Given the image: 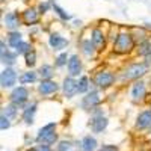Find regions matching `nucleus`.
<instances>
[{
	"instance_id": "nucleus-22",
	"label": "nucleus",
	"mask_w": 151,
	"mask_h": 151,
	"mask_svg": "<svg viewBox=\"0 0 151 151\" xmlns=\"http://www.w3.org/2000/svg\"><path fill=\"white\" fill-rule=\"evenodd\" d=\"M130 32H132V35H133V38H134V41H136V45L141 44V42H144V41H147V40H151L148 30H147L144 26H142V27H133Z\"/></svg>"
},
{
	"instance_id": "nucleus-3",
	"label": "nucleus",
	"mask_w": 151,
	"mask_h": 151,
	"mask_svg": "<svg viewBox=\"0 0 151 151\" xmlns=\"http://www.w3.org/2000/svg\"><path fill=\"white\" fill-rule=\"evenodd\" d=\"M116 80H118V76L110 70H100L94 74V77H92L94 86H97L98 89H103V91L112 88L116 83Z\"/></svg>"
},
{
	"instance_id": "nucleus-9",
	"label": "nucleus",
	"mask_w": 151,
	"mask_h": 151,
	"mask_svg": "<svg viewBox=\"0 0 151 151\" xmlns=\"http://www.w3.org/2000/svg\"><path fill=\"white\" fill-rule=\"evenodd\" d=\"M62 92H64V97L67 98H73L79 94V80L76 77H71V76H67L62 82Z\"/></svg>"
},
{
	"instance_id": "nucleus-39",
	"label": "nucleus",
	"mask_w": 151,
	"mask_h": 151,
	"mask_svg": "<svg viewBox=\"0 0 151 151\" xmlns=\"http://www.w3.org/2000/svg\"><path fill=\"white\" fill-rule=\"evenodd\" d=\"M144 62H145V64H147V65L151 68V55H148L147 58H144Z\"/></svg>"
},
{
	"instance_id": "nucleus-25",
	"label": "nucleus",
	"mask_w": 151,
	"mask_h": 151,
	"mask_svg": "<svg viewBox=\"0 0 151 151\" xmlns=\"http://www.w3.org/2000/svg\"><path fill=\"white\" fill-rule=\"evenodd\" d=\"M134 53L137 56H141V58H147L148 55H151V40H147L141 44H137Z\"/></svg>"
},
{
	"instance_id": "nucleus-1",
	"label": "nucleus",
	"mask_w": 151,
	"mask_h": 151,
	"mask_svg": "<svg viewBox=\"0 0 151 151\" xmlns=\"http://www.w3.org/2000/svg\"><path fill=\"white\" fill-rule=\"evenodd\" d=\"M134 50H136V41H134V38H133L130 30L119 32L116 40L112 42V53L119 55V56L130 55Z\"/></svg>"
},
{
	"instance_id": "nucleus-21",
	"label": "nucleus",
	"mask_w": 151,
	"mask_h": 151,
	"mask_svg": "<svg viewBox=\"0 0 151 151\" xmlns=\"http://www.w3.org/2000/svg\"><path fill=\"white\" fill-rule=\"evenodd\" d=\"M77 147L80 148V151H95L97 150V139L94 136L88 134V136H85L83 139L79 142Z\"/></svg>"
},
{
	"instance_id": "nucleus-5",
	"label": "nucleus",
	"mask_w": 151,
	"mask_h": 151,
	"mask_svg": "<svg viewBox=\"0 0 151 151\" xmlns=\"http://www.w3.org/2000/svg\"><path fill=\"white\" fill-rule=\"evenodd\" d=\"M20 79V76L14 67H5L0 73V88L2 89H11L15 88L17 82Z\"/></svg>"
},
{
	"instance_id": "nucleus-18",
	"label": "nucleus",
	"mask_w": 151,
	"mask_h": 151,
	"mask_svg": "<svg viewBox=\"0 0 151 151\" xmlns=\"http://www.w3.org/2000/svg\"><path fill=\"white\" fill-rule=\"evenodd\" d=\"M89 125H91V130L94 133H101L103 130H106V127L109 125V119L104 115H101V116H92Z\"/></svg>"
},
{
	"instance_id": "nucleus-6",
	"label": "nucleus",
	"mask_w": 151,
	"mask_h": 151,
	"mask_svg": "<svg viewBox=\"0 0 151 151\" xmlns=\"http://www.w3.org/2000/svg\"><path fill=\"white\" fill-rule=\"evenodd\" d=\"M100 103H101V97H100V89L98 88H94V89H91L89 92L83 94L82 97V109L85 110H92L95 107L100 106Z\"/></svg>"
},
{
	"instance_id": "nucleus-23",
	"label": "nucleus",
	"mask_w": 151,
	"mask_h": 151,
	"mask_svg": "<svg viewBox=\"0 0 151 151\" xmlns=\"http://www.w3.org/2000/svg\"><path fill=\"white\" fill-rule=\"evenodd\" d=\"M23 41V35L20 30H9L6 35V42L9 44L11 48H15L20 42Z\"/></svg>"
},
{
	"instance_id": "nucleus-13",
	"label": "nucleus",
	"mask_w": 151,
	"mask_h": 151,
	"mask_svg": "<svg viewBox=\"0 0 151 151\" xmlns=\"http://www.w3.org/2000/svg\"><path fill=\"white\" fill-rule=\"evenodd\" d=\"M21 20H23V24L24 26H35V24L40 23L41 20V14L38 8H26L23 12H21Z\"/></svg>"
},
{
	"instance_id": "nucleus-40",
	"label": "nucleus",
	"mask_w": 151,
	"mask_h": 151,
	"mask_svg": "<svg viewBox=\"0 0 151 151\" xmlns=\"http://www.w3.org/2000/svg\"><path fill=\"white\" fill-rule=\"evenodd\" d=\"M144 27H145L147 30H150V29H151V23H145V24H144Z\"/></svg>"
},
{
	"instance_id": "nucleus-10",
	"label": "nucleus",
	"mask_w": 151,
	"mask_h": 151,
	"mask_svg": "<svg viewBox=\"0 0 151 151\" xmlns=\"http://www.w3.org/2000/svg\"><path fill=\"white\" fill-rule=\"evenodd\" d=\"M3 21V27L9 30H18V27L23 24V20H21V14H18V12H6V14L3 15L2 18Z\"/></svg>"
},
{
	"instance_id": "nucleus-27",
	"label": "nucleus",
	"mask_w": 151,
	"mask_h": 151,
	"mask_svg": "<svg viewBox=\"0 0 151 151\" xmlns=\"http://www.w3.org/2000/svg\"><path fill=\"white\" fill-rule=\"evenodd\" d=\"M18 109H20V107H18L17 104H14V103L9 101V104H6V106L2 107V115L8 116L9 119H14V118L17 116V113H18Z\"/></svg>"
},
{
	"instance_id": "nucleus-28",
	"label": "nucleus",
	"mask_w": 151,
	"mask_h": 151,
	"mask_svg": "<svg viewBox=\"0 0 151 151\" xmlns=\"http://www.w3.org/2000/svg\"><path fill=\"white\" fill-rule=\"evenodd\" d=\"M36 142L38 144H44V145H55L56 142H58V133H56V130L55 132H52V133H47V134H44L42 137H40V139H36Z\"/></svg>"
},
{
	"instance_id": "nucleus-8",
	"label": "nucleus",
	"mask_w": 151,
	"mask_h": 151,
	"mask_svg": "<svg viewBox=\"0 0 151 151\" xmlns=\"http://www.w3.org/2000/svg\"><path fill=\"white\" fill-rule=\"evenodd\" d=\"M91 41L94 42L98 53H103L107 47V33L103 32V29H100V27H92L91 29Z\"/></svg>"
},
{
	"instance_id": "nucleus-31",
	"label": "nucleus",
	"mask_w": 151,
	"mask_h": 151,
	"mask_svg": "<svg viewBox=\"0 0 151 151\" xmlns=\"http://www.w3.org/2000/svg\"><path fill=\"white\" fill-rule=\"evenodd\" d=\"M32 48H33V47L30 45V42H27V41H21V42H20V44H18V45L14 48V52H15L18 56H20V55H23V56H24L27 52H30Z\"/></svg>"
},
{
	"instance_id": "nucleus-20",
	"label": "nucleus",
	"mask_w": 151,
	"mask_h": 151,
	"mask_svg": "<svg viewBox=\"0 0 151 151\" xmlns=\"http://www.w3.org/2000/svg\"><path fill=\"white\" fill-rule=\"evenodd\" d=\"M38 80H40V74H38V71H35V70H29L26 73H21L20 79H18L20 85H24V86L26 85H33Z\"/></svg>"
},
{
	"instance_id": "nucleus-19",
	"label": "nucleus",
	"mask_w": 151,
	"mask_h": 151,
	"mask_svg": "<svg viewBox=\"0 0 151 151\" xmlns=\"http://www.w3.org/2000/svg\"><path fill=\"white\" fill-rule=\"evenodd\" d=\"M36 109H38V104H36L35 101H32V103H27V106L23 109V115H21V118H23V121L26 122L27 125L33 124V119H35V113H36Z\"/></svg>"
},
{
	"instance_id": "nucleus-29",
	"label": "nucleus",
	"mask_w": 151,
	"mask_h": 151,
	"mask_svg": "<svg viewBox=\"0 0 151 151\" xmlns=\"http://www.w3.org/2000/svg\"><path fill=\"white\" fill-rule=\"evenodd\" d=\"M36 60H38V56H36V52L33 48L24 55V64H26V67L29 70H33V67L36 65Z\"/></svg>"
},
{
	"instance_id": "nucleus-14",
	"label": "nucleus",
	"mask_w": 151,
	"mask_h": 151,
	"mask_svg": "<svg viewBox=\"0 0 151 151\" xmlns=\"http://www.w3.org/2000/svg\"><path fill=\"white\" fill-rule=\"evenodd\" d=\"M68 44H70V41L59 33H50V36H48V45L55 52H64L68 47Z\"/></svg>"
},
{
	"instance_id": "nucleus-33",
	"label": "nucleus",
	"mask_w": 151,
	"mask_h": 151,
	"mask_svg": "<svg viewBox=\"0 0 151 151\" xmlns=\"http://www.w3.org/2000/svg\"><path fill=\"white\" fill-rule=\"evenodd\" d=\"M55 130H56V122H48V124L44 125V127L40 129V132H38V134H36V139H40V137H42L44 134L52 133V132H55Z\"/></svg>"
},
{
	"instance_id": "nucleus-37",
	"label": "nucleus",
	"mask_w": 151,
	"mask_h": 151,
	"mask_svg": "<svg viewBox=\"0 0 151 151\" xmlns=\"http://www.w3.org/2000/svg\"><path fill=\"white\" fill-rule=\"evenodd\" d=\"M33 150H35V151H52V147H50V145H44V144H40V145H36Z\"/></svg>"
},
{
	"instance_id": "nucleus-11",
	"label": "nucleus",
	"mask_w": 151,
	"mask_h": 151,
	"mask_svg": "<svg viewBox=\"0 0 151 151\" xmlns=\"http://www.w3.org/2000/svg\"><path fill=\"white\" fill-rule=\"evenodd\" d=\"M36 89L41 97H50V95H55L59 91V83H56V80H53V79L40 80V85H38Z\"/></svg>"
},
{
	"instance_id": "nucleus-26",
	"label": "nucleus",
	"mask_w": 151,
	"mask_h": 151,
	"mask_svg": "<svg viewBox=\"0 0 151 151\" xmlns=\"http://www.w3.org/2000/svg\"><path fill=\"white\" fill-rule=\"evenodd\" d=\"M77 80H79V94H86V92L91 91L92 80L88 77V76H80Z\"/></svg>"
},
{
	"instance_id": "nucleus-34",
	"label": "nucleus",
	"mask_w": 151,
	"mask_h": 151,
	"mask_svg": "<svg viewBox=\"0 0 151 151\" xmlns=\"http://www.w3.org/2000/svg\"><path fill=\"white\" fill-rule=\"evenodd\" d=\"M50 9H53V2L52 0H44V2H41L40 5H38V11H40L41 15L47 14Z\"/></svg>"
},
{
	"instance_id": "nucleus-15",
	"label": "nucleus",
	"mask_w": 151,
	"mask_h": 151,
	"mask_svg": "<svg viewBox=\"0 0 151 151\" xmlns=\"http://www.w3.org/2000/svg\"><path fill=\"white\" fill-rule=\"evenodd\" d=\"M79 48H80V53L88 59H94L98 55V50L95 48L94 42L91 41V38H83L79 44Z\"/></svg>"
},
{
	"instance_id": "nucleus-7",
	"label": "nucleus",
	"mask_w": 151,
	"mask_h": 151,
	"mask_svg": "<svg viewBox=\"0 0 151 151\" xmlns=\"http://www.w3.org/2000/svg\"><path fill=\"white\" fill-rule=\"evenodd\" d=\"M147 92H148L147 83H145L142 79L133 82V85H132V88H130V97H132V100H133L134 103H142V101H145Z\"/></svg>"
},
{
	"instance_id": "nucleus-4",
	"label": "nucleus",
	"mask_w": 151,
	"mask_h": 151,
	"mask_svg": "<svg viewBox=\"0 0 151 151\" xmlns=\"http://www.w3.org/2000/svg\"><path fill=\"white\" fill-rule=\"evenodd\" d=\"M29 97H30V92L27 89V86L18 85L15 88H12V91L9 94V101L17 104L20 109H24L29 103Z\"/></svg>"
},
{
	"instance_id": "nucleus-41",
	"label": "nucleus",
	"mask_w": 151,
	"mask_h": 151,
	"mask_svg": "<svg viewBox=\"0 0 151 151\" xmlns=\"http://www.w3.org/2000/svg\"><path fill=\"white\" fill-rule=\"evenodd\" d=\"M0 2H2V3H5V2H6V0H0Z\"/></svg>"
},
{
	"instance_id": "nucleus-36",
	"label": "nucleus",
	"mask_w": 151,
	"mask_h": 151,
	"mask_svg": "<svg viewBox=\"0 0 151 151\" xmlns=\"http://www.w3.org/2000/svg\"><path fill=\"white\" fill-rule=\"evenodd\" d=\"M9 127H11V119H9L8 116H5V115H0V129L5 132V130H8Z\"/></svg>"
},
{
	"instance_id": "nucleus-2",
	"label": "nucleus",
	"mask_w": 151,
	"mask_h": 151,
	"mask_svg": "<svg viewBox=\"0 0 151 151\" xmlns=\"http://www.w3.org/2000/svg\"><path fill=\"white\" fill-rule=\"evenodd\" d=\"M148 71H150V67L144 60L132 62V64H129L127 67H124L119 71V79L122 82H136V80L142 79L144 76H147Z\"/></svg>"
},
{
	"instance_id": "nucleus-35",
	"label": "nucleus",
	"mask_w": 151,
	"mask_h": 151,
	"mask_svg": "<svg viewBox=\"0 0 151 151\" xmlns=\"http://www.w3.org/2000/svg\"><path fill=\"white\" fill-rule=\"evenodd\" d=\"M58 151H74V145L70 141H60L58 144Z\"/></svg>"
},
{
	"instance_id": "nucleus-12",
	"label": "nucleus",
	"mask_w": 151,
	"mask_h": 151,
	"mask_svg": "<svg viewBox=\"0 0 151 151\" xmlns=\"http://www.w3.org/2000/svg\"><path fill=\"white\" fill-rule=\"evenodd\" d=\"M67 70H68V76L71 77H80L82 76V71H83V64H82V59L79 55H70V59H68V64H67Z\"/></svg>"
},
{
	"instance_id": "nucleus-38",
	"label": "nucleus",
	"mask_w": 151,
	"mask_h": 151,
	"mask_svg": "<svg viewBox=\"0 0 151 151\" xmlns=\"http://www.w3.org/2000/svg\"><path fill=\"white\" fill-rule=\"evenodd\" d=\"M100 151H119V148L116 145H103Z\"/></svg>"
},
{
	"instance_id": "nucleus-30",
	"label": "nucleus",
	"mask_w": 151,
	"mask_h": 151,
	"mask_svg": "<svg viewBox=\"0 0 151 151\" xmlns=\"http://www.w3.org/2000/svg\"><path fill=\"white\" fill-rule=\"evenodd\" d=\"M68 59H70V55L67 52H60L55 58V68H64V67H67Z\"/></svg>"
},
{
	"instance_id": "nucleus-32",
	"label": "nucleus",
	"mask_w": 151,
	"mask_h": 151,
	"mask_svg": "<svg viewBox=\"0 0 151 151\" xmlns=\"http://www.w3.org/2000/svg\"><path fill=\"white\" fill-rule=\"evenodd\" d=\"M53 11H55V14L60 18V20H64V21H68V20H71V15L68 14V12L65 11V9H62L58 3H55L53 2Z\"/></svg>"
},
{
	"instance_id": "nucleus-16",
	"label": "nucleus",
	"mask_w": 151,
	"mask_h": 151,
	"mask_svg": "<svg viewBox=\"0 0 151 151\" xmlns=\"http://www.w3.org/2000/svg\"><path fill=\"white\" fill-rule=\"evenodd\" d=\"M136 129L139 130H147L151 129V109H145L142 110L136 118Z\"/></svg>"
},
{
	"instance_id": "nucleus-17",
	"label": "nucleus",
	"mask_w": 151,
	"mask_h": 151,
	"mask_svg": "<svg viewBox=\"0 0 151 151\" xmlns=\"http://www.w3.org/2000/svg\"><path fill=\"white\" fill-rule=\"evenodd\" d=\"M17 53L14 50H11V47L8 50H3L0 52V62H2L3 67H14L17 64Z\"/></svg>"
},
{
	"instance_id": "nucleus-24",
	"label": "nucleus",
	"mask_w": 151,
	"mask_h": 151,
	"mask_svg": "<svg viewBox=\"0 0 151 151\" xmlns=\"http://www.w3.org/2000/svg\"><path fill=\"white\" fill-rule=\"evenodd\" d=\"M38 74H40V79L41 80H48V79H53L55 76V65H50V64H42L38 70Z\"/></svg>"
}]
</instances>
